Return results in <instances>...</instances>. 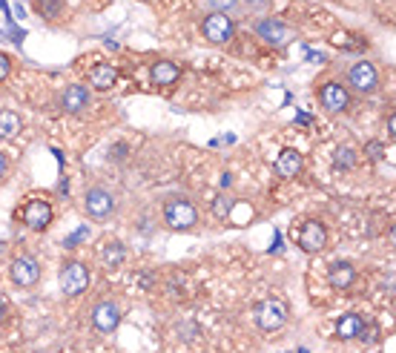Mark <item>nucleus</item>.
<instances>
[{
    "mask_svg": "<svg viewBox=\"0 0 396 353\" xmlns=\"http://www.w3.org/2000/svg\"><path fill=\"white\" fill-rule=\"evenodd\" d=\"M287 319H290V304L284 299L270 296V299H264V301L256 304V325L261 330H268V333L282 330L287 325Z\"/></svg>",
    "mask_w": 396,
    "mask_h": 353,
    "instance_id": "nucleus-1",
    "label": "nucleus"
},
{
    "mask_svg": "<svg viewBox=\"0 0 396 353\" xmlns=\"http://www.w3.org/2000/svg\"><path fill=\"white\" fill-rule=\"evenodd\" d=\"M164 225H167L169 230H179V233L193 230V227L198 225V210H196V204H193L190 198H169V201L164 204Z\"/></svg>",
    "mask_w": 396,
    "mask_h": 353,
    "instance_id": "nucleus-2",
    "label": "nucleus"
},
{
    "mask_svg": "<svg viewBox=\"0 0 396 353\" xmlns=\"http://www.w3.org/2000/svg\"><path fill=\"white\" fill-rule=\"evenodd\" d=\"M316 98L322 104V109H328L330 115H339V112H347L350 109V90L342 83V80H325L319 83V90H316Z\"/></svg>",
    "mask_w": 396,
    "mask_h": 353,
    "instance_id": "nucleus-3",
    "label": "nucleus"
},
{
    "mask_svg": "<svg viewBox=\"0 0 396 353\" xmlns=\"http://www.w3.org/2000/svg\"><path fill=\"white\" fill-rule=\"evenodd\" d=\"M58 282H61V290L66 293V296H80L86 287H90V282H92V273H90V268H86L83 261H66L64 268H61V273H58Z\"/></svg>",
    "mask_w": 396,
    "mask_h": 353,
    "instance_id": "nucleus-4",
    "label": "nucleus"
},
{
    "mask_svg": "<svg viewBox=\"0 0 396 353\" xmlns=\"http://www.w3.org/2000/svg\"><path fill=\"white\" fill-rule=\"evenodd\" d=\"M379 86V72L371 61H356L347 69V90H354L359 95H371Z\"/></svg>",
    "mask_w": 396,
    "mask_h": 353,
    "instance_id": "nucleus-5",
    "label": "nucleus"
},
{
    "mask_svg": "<svg viewBox=\"0 0 396 353\" xmlns=\"http://www.w3.org/2000/svg\"><path fill=\"white\" fill-rule=\"evenodd\" d=\"M256 35H258L264 43H270V47H276V49H284L287 43H293V40H296V32H293L287 23L276 20V18H261V20L256 23Z\"/></svg>",
    "mask_w": 396,
    "mask_h": 353,
    "instance_id": "nucleus-6",
    "label": "nucleus"
},
{
    "mask_svg": "<svg viewBox=\"0 0 396 353\" xmlns=\"http://www.w3.org/2000/svg\"><path fill=\"white\" fill-rule=\"evenodd\" d=\"M115 196L107 190V187H90L86 190V196H83V210H86V215L90 218H109L112 213H115Z\"/></svg>",
    "mask_w": 396,
    "mask_h": 353,
    "instance_id": "nucleus-7",
    "label": "nucleus"
},
{
    "mask_svg": "<svg viewBox=\"0 0 396 353\" xmlns=\"http://www.w3.org/2000/svg\"><path fill=\"white\" fill-rule=\"evenodd\" d=\"M201 32L212 43H227L236 35V20L230 15H222V12H210L204 18V23H201Z\"/></svg>",
    "mask_w": 396,
    "mask_h": 353,
    "instance_id": "nucleus-8",
    "label": "nucleus"
},
{
    "mask_svg": "<svg viewBox=\"0 0 396 353\" xmlns=\"http://www.w3.org/2000/svg\"><path fill=\"white\" fill-rule=\"evenodd\" d=\"M90 319H92V328H95L98 333H112V330H118V325H121V304L112 301V299H101V301L92 307Z\"/></svg>",
    "mask_w": 396,
    "mask_h": 353,
    "instance_id": "nucleus-9",
    "label": "nucleus"
},
{
    "mask_svg": "<svg viewBox=\"0 0 396 353\" xmlns=\"http://www.w3.org/2000/svg\"><path fill=\"white\" fill-rule=\"evenodd\" d=\"M9 279L18 287H35L40 282V264L32 256H18L9 264Z\"/></svg>",
    "mask_w": 396,
    "mask_h": 353,
    "instance_id": "nucleus-10",
    "label": "nucleus"
},
{
    "mask_svg": "<svg viewBox=\"0 0 396 353\" xmlns=\"http://www.w3.org/2000/svg\"><path fill=\"white\" fill-rule=\"evenodd\" d=\"M299 247L304 253H311V256H316V253H322L328 247V227L319 222V218H311V222L301 225V230H299Z\"/></svg>",
    "mask_w": 396,
    "mask_h": 353,
    "instance_id": "nucleus-11",
    "label": "nucleus"
},
{
    "mask_svg": "<svg viewBox=\"0 0 396 353\" xmlns=\"http://www.w3.org/2000/svg\"><path fill=\"white\" fill-rule=\"evenodd\" d=\"M23 225L35 233L47 230L52 225V204L43 201V198H32L26 207H23Z\"/></svg>",
    "mask_w": 396,
    "mask_h": 353,
    "instance_id": "nucleus-12",
    "label": "nucleus"
},
{
    "mask_svg": "<svg viewBox=\"0 0 396 353\" xmlns=\"http://www.w3.org/2000/svg\"><path fill=\"white\" fill-rule=\"evenodd\" d=\"M356 264L354 261H333L328 268V285L333 290H350L356 285Z\"/></svg>",
    "mask_w": 396,
    "mask_h": 353,
    "instance_id": "nucleus-13",
    "label": "nucleus"
},
{
    "mask_svg": "<svg viewBox=\"0 0 396 353\" xmlns=\"http://www.w3.org/2000/svg\"><path fill=\"white\" fill-rule=\"evenodd\" d=\"M90 101H92L90 90L80 86V83H72V86H66L64 95H61V109L69 112V115H80L83 109H90Z\"/></svg>",
    "mask_w": 396,
    "mask_h": 353,
    "instance_id": "nucleus-14",
    "label": "nucleus"
},
{
    "mask_svg": "<svg viewBox=\"0 0 396 353\" xmlns=\"http://www.w3.org/2000/svg\"><path fill=\"white\" fill-rule=\"evenodd\" d=\"M299 172H301V152L293 147H284L276 158V175L279 179H296Z\"/></svg>",
    "mask_w": 396,
    "mask_h": 353,
    "instance_id": "nucleus-15",
    "label": "nucleus"
},
{
    "mask_svg": "<svg viewBox=\"0 0 396 353\" xmlns=\"http://www.w3.org/2000/svg\"><path fill=\"white\" fill-rule=\"evenodd\" d=\"M90 83L95 86L98 92H109L112 86L118 83V69L112 64H95L90 69Z\"/></svg>",
    "mask_w": 396,
    "mask_h": 353,
    "instance_id": "nucleus-16",
    "label": "nucleus"
},
{
    "mask_svg": "<svg viewBox=\"0 0 396 353\" xmlns=\"http://www.w3.org/2000/svg\"><path fill=\"white\" fill-rule=\"evenodd\" d=\"M179 78H181V69H179V64H172V61H158L150 69V80L155 86H172Z\"/></svg>",
    "mask_w": 396,
    "mask_h": 353,
    "instance_id": "nucleus-17",
    "label": "nucleus"
},
{
    "mask_svg": "<svg viewBox=\"0 0 396 353\" xmlns=\"http://www.w3.org/2000/svg\"><path fill=\"white\" fill-rule=\"evenodd\" d=\"M362 328H365V316H359V313H344V316L336 322V336H339L342 342L359 339Z\"/></svg>",
    "mask_w": 396,
    "mask_h": 353,
    "instance_id": "nucleus-18",
    "label": "nucleus"
},
{
    "mask_svg": "<svg viewBox=\"0 0 396 353\" xmlns=\"http://www.w3.org/2000/svg\"><path fill=\"white\" fill-rule=\"evenodd\" d=\"M20 129H23V121L15 109H4L0 112V138L4 141H12L20 136Z\"/></svg>",
    "mask_w": 396,
    "mask_h": 353,
    "instance_id": "nucleus-19",
    "label": "nucleus"
},
{
    "mask_svg": "<svg viewBox=\"0 0 396 353\" xmlns=\"http://www.w3.org/2000/svg\"><path fill=\"white\" fill-rule=\"evenodd\" d=\"M101 261L107 264V268H121V264L126 261V247H124V241H107L104 247H101Z\"/></svg>",
    "mask_w": 396,
    "mask_h": 353,
    "instance_id": "nucleus-20",
    "label": "nucleus"
},
{
    "mask_svg": "<svg viewBox=\"0 0 396 353\" xmlns=\"http://www.w3.org/2000/svg\"><path fill=\"white\" fill-rule=\"evenodd\" d=\"M356 161H359V155H356V150L350 147V144L336 147V152H333V167H336V169H354Z\"/></svg>",
    "mask_w": 396,
    "mask_h": 353,
    "instance_id": "nucleus-21",
    "label": "nucleus"
},
{
    "mask_svg": "<svg viewBox=\"0 0 396 353\" xmlns=\"http://www.w3.org/2000/svg\"><path fill=\"white\" fill-rule=\"evenodd\" d=\"M233 207H236V198L222 193V196H215V201H212V215L215 218H227L233 213Z\"/></svg>",
    "mask_w": 396,
    "mask_h": 353,
    "instance_id": "nucleus-22",
    "label": "nucleus"
},
{
    "mask_svg": "<svg viewBox=\"0 0 396 353\" xmlns=\"http://www.w3.org/2000/svg\"><path fill=\"white\" fill-rule=\"evenodd\" d=\"M61 9H64V0H37V12L43 15V18H58L61 15Z\"/></svg>",
    "mask_w": 396,
    "mask_h": 353,
    "instance_id": "nucleus-23",
    "label": "nucleus"
},
{
    "mask_svg": "<svg viewBox=\"0 0 396 353\" xmlns=\"http://www.w3.org/2000/svg\"><path fill=\"white\" fill-rule=\"evenodd\" d=\"M207 6L212 12H222V15H233L239 9V0H207Z\"/></svg>",
    "mask_w": 396,
    "mask_h": 353,
    "instance_id": "nucleus-24",
    "label": "nucleus"
},
{
    "mask_svg": "<svg viewBox=\"0 0 396 353\" xmlns=\"http://www.w3.org/2000/svg\"><path fill=\"white\" fill-rule=\"evenodd\" d=\"M86 239H90V227L83 225V227H78L69 239H64V247H75V244H80V241H86Z\"/></svg>",
    "mask_w": 396,
    "mask_h": 353,
    "instance_id": "nucleus-25",
    "label": "nucleus"
},
{
    "mask_svg": "<svg viewBox=\"0 0 396 353\" xmlns=\"http://www.w3.org/2000/svg\"><path fill=\"white\" fill-rule=\"evenodd\" d=\"M9 316H12V307H9V299H6V296H0V328H4V325L9 322Z\"/></svg>",
    "mask_w": 396,
    "mask_h": 353,
    "instance_id": "nucleus-26",
    "label": "nucleus"
},
{
    "mask_svg": "<svg viewBox=\"0 0 396 353\" xmlns=\"http://www.w3.org/2000/svg\"><path fill=\"white\" fill-rule=\"evenodd\" d=\"M9 72H12V58L6 52H0V80H6Z\"/></svg>",
    "mask_w": 396,
    "mask_h": 353,
    "instance_id": "nucleus-27",
    "label": "nucleus"
},
{
    "mask_svg": "<svg viewBox=\"0 0 396 353\" xmlns=\"http://www.w3.org/2000/svg\"><path fill=\"white\" fill-rule=\"evenodd\" d=\"M365 155H368L371 161H379V158H382V144H376V141H373V144H368Z\"/></svg>",
    "mask_w": 396,
    "mask_h": 353,
    "instance_id": "nucleus-28",
    "label": "nucleus"
},
{
    "mask_svg": "<svg viewBox=\"0 0 396 353\" xmlns=\"http://www.w3.org/2000/svg\"><path fill=\"white\" fill-rule=\"evenodd\" d=\"M244 4H247L250 9H258V12H264V9H268V6L273 4V0H244Z\"/></svg>",
    "mask_w": 396,
    "mask_h": 353,
    "instance_id": "nucleus-29",
    "label": "nucleus"
},
{
    "mask_svg": "<svg viewBox=\"0 0 396 353\" xmlns=\"http://www.w3.org/2000/svg\"><path fill=\"white\" fill-rule=\"evenodd\" d=\"M9 172V158H6V152H0V179Z\"/></svg>",
    "mask_w": 396,
    "mask_h": 353,
    "instance_id": "nucleus-30",
    "label": "nucleus"
},
{
    "mask_svg": "<svg viewBox=\"0 0 396 353\" xmlns=\"http://www.w3.org/2000/svg\"><path fill=\"white\" fill-rule=\"evenodd\" d=\"M230 184H233V175L224 172V175H222V187H230Z\"/></svg>",
    "mask_w": 396,
    "mask_h": 353,
    "instance_id": "nucleus-31",
    "label": "nucleus"
},
{
    "mask_svg": "<svg viewBox=\"0 0 396 353\" xmlns=\"http://www.w3.org/2000/svg\"><path fill=\"white\" fill-rule=\"evenodd\" d=\"M393 129H396V118L390 115V118H388V132H390V136H393Z\"/></svg>",
    "mask_w": 396,
    "mask_h": 353,
    "instance_id": "nucleus-32",
    "label": "nucleus"
}]
</instances>
